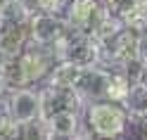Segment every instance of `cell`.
I'll return each mask as SVG.
<instances>
[{"instance_id":"obj_1","label":"cell","mask_w":147,"mask_h":140,"mask_svg":"<svg viewBox=\"0 0 147 140\" xmlns=\"http://www.w3.org/2000/svg\"><path fill=\"white\" fill-rule=\"evenodd\" d=\"M55 62H57V57L52 50L38 48V45H26L17 57H7V62L3 64V76L7 88L10 90L26 88V86H36L38 81H45Z\"/></svg>"},{"instance_id":"obj_2","label":"cell","mask_w":147,"mask_h":140,"mask_svg":"<svg viewBox=\"0 0 147 140\" xmlns=\"http://www.w3.org/2000/svg\"><path fill=\"white\" fill-rule=\"evenodd\" d=\"M83 121L95 138H119L128 128V112L121 102L97 100L88 102L83 109Z\"/></svg>"},{"instance_id":"obj_3","label":"cell","mask_w":147,"mask_h":140,"mask_svg":"<svg viewBox=\"0 0 147 140\" xmlns=\"http://www.w3.org/2000/svg\"><path fill=\"white\" fill-rule=\"evenodd\" d=\"M55 57L62 62H71L81 69L95 67L100 64L102 57V48L95 43V38L90 33H81V31H69L64 36V41L55 48Z\"/></svg>"},{"instance_id":"obj_4","label":"cell","mask_w":147,"mask_h":140,"mask_svg":"<svg viewBox=\"0 0 147 140\" xmlns=\"http://www.w3.org/2000/svg\"><path fill=\"white\" fill-rule=\"evenodd\" d=\"M71 29L64 14H52V12H40L36 10L29 17V45H38V48L52 50L64 41Z\"/></svg>"},{"instance_id":"obj_5","label":"cell","mask_w":147,"mask_h":140,"mask_svg":"<svg viewBox=\"0 0 147 140\" xmlns=\"http://www.w3.org/2000/svg\"><path fill=\"white\" fill-rule=\"evenodd\" d=\"M0 105L5 107L10 119L17 121L19 126L29 124V121H36V119H43V95L33 86L7 90Z\"/></svg>"},{"instance_id":"obj_6","label":"cell","mask_w":147,"mask_h":140,"mask_svg":"<svg viewBox=\"0 0 147 140\" xmlns=\"http://www.w3.org/2000/svg\"><path fill=\"white\" fill-rule=\"evenodd\" d=\"M138 43H140V31L133 29H123L119 31L107 45H102V57L100 64L107 69H119L126 62H131L138 57Z\"/></svg>"},{"instance_id":"obj_7","label":"cell","mask_w":147,"mask_h":140,"mask_svg":"<svg viewBox=\"0 0 147 140\" xmlns=\"http://www.w3.org/2000/svg\"><path fill=\"white\" fill-rule=\"evenodd\" d=\"M109 14L102 0H71L69 7L64 10V19H67L71 31L81 33H93L95 26Z\"/></svg>"},{"instance_id":"obj_8","label":"cell","mask_w":147,"mask_h":140,"mask_svg":"<svg viewBox=\"0 0 147 140\" xmlns=\"http://www.w3.org/2000/svg\"><path fill=\"white\" fill-rule=\"evenodd\" d=\"M43 119L48 126V138H90L83 112H55Z\"/></svg>"},{"instance_id":"obj_9","label":"cell","mask_w":147,"mask_h":140,"mask_svg":"<svg viewBox=\"0 0 147 140\" xmlns=\"http://www.w3.org/2000/svg\"><path fill=\"white\" fill-rule=\"evenodd\" d=\"M40 95H43V116L55 114V112H83L86 109V102L76 88L45 86L40 88Z\"/></svg>"},{"instance_id":"obj_10","label":"cell","mask_w":147,"mask_h":140,"mask_svg":"<svg viewBox=\"0 0 147 140\" xmlns=\"http://www.w3.org/2000/svg\"><path fill=\"white\" fill-rule=\"evenodd\" d=\"M109 74H112V69L102 67V64H95V67H88V69L81 71V78L76 81V90H78V95L83 97L86 105L107 97Z\"/></svg>"},{"instance_id":"obj_11","label":"cell","mask_w":147,"mask_h":140,"mask_svg":"<svg viewBox=\"0 0 147 140\" xmlns=\"http://www.w3.org/2000/svg\"><path fill=\"white\" fill-rule=\"evenodd\" d=\"M29 45V19L26 22H0V50L7 57H17Z\"/></svg>"},{"instance_id":"obj_12","label":"cell","mask_w":147,"mask_h":140,"mask_svg":"<svg viewBox=\"0 0 147 140\" xmlns=\"http://www.w3.org/2000/svg\"><path fill=\"white\" fill-rule=\"evenodd\" d=\"M123 107L128 112V121H147V86L133 81L128 88V95L123 100Z\"/></svg>"},{"instance_id":"obj_13","label":"cell","mask_w":147,"mask_h":140,"mask_svg":"<svg viewBox=\"0 0 147 140\" xmlns=\"http://www.w3.org/2000/svg\"><path fill=\"white\" fill-rule=\"evenodd\" d=\"M81 67L71 62H62L57 60L55 67L50 69L48 78H45V86H59V88H76V81L81 78Z\"/></svg>"},{"instance_id":"obj_14","label":"cell","mask_w":147,"mask_h":140,"mask_svg":"<svg viewBox=\"0 0 147 140\" xmlns=\"http://www.w3.org/2000/svg\"><path fill=\"white\" fill-rule=\"evenodd\" d=\"M119 19L126 29H133V31H145L147 29V0H133L128 7H123Z\"/></svg>"},{"instance_id":"obj_15","label":"cell","mask_w":147,"mask_h":140,"mask_svg":"<svg viewBox=\"0 0 147 140\" xmlns=\"http://www.w3.org/2000/svg\"><path fill=\"white\" fill-rule=\"evenodd\" d=\"M131 78L126 76V74L121 69H112V74H109V83H107V97L105 100H112V102H121L128 95V88H131Z\"/></svg>"},{"instance_id":"obj_16","label":"cell","mask_w":147,"mask_h":140,"mask_svg":"<svg viewBox=\"0 0 147 140\" xmlns=\"http://www.w3.org/2000/svg\"><path fill=\"white\" fill-rule=\"evenodd\" d=\"M121 29H123L121 19H119L116 14H112V12H109V14L105 17V19L95 26V31L90 33V36H93V38H95V43L100 45V48H102V45H107V43L112 41L119 31H121Z\"/></svg>"},{"instance_id":"obj_17","label":"cell","mask_w":147,"mask_h":140,"mask_svg":"<svg viewBox=\"0 0 147 140\" xmlns=\"http://www.w3.org/2000/svg\"><path fill=\"white\" fill-rule=\"evenodd\" d=\"M0 138H19V124L10 119L5 107H0Z\"/></svg>"},{"instance_id":"obj_18","label":"cell","mask_w":147,"mask_h":140,"mask_svg":"<svg viewBox=\"0 0 147 140\" xmlns=\"http://www.w3.org/2000/svg\"><path fill=\"white\" fill-rule=\"evenodd\" d=\"M71 0H36V7L40 12H52V14H64Z\"/></svg>"},{"instance_id":"obj_19","label":"cell","mask_w":147,"mask_h":140,"mask_svg":"<svg viewBox=\"0 0 147 140\" xmlns=\"http://www.w3.org/2000/svg\"><path fill=\"white\" fill-rule=\"evenodd\" d=\"M102 3H105V7H107L112 14L119 17V14H121V10H123V7H128L133 0H102Z\"/></svg>"},{"instance_id":"obj_20","label":"cell","mask_w":147,"mask_h":140,"mask_svg":"<svg viewBox=\"0 0 147 140\" xmlns=\"http://www.w3.org/2000/svg\"><path fill=\"white\" fill-rule=\"evenodd\" d=\"M138 60L147 64V31L140 33V43H138Z\"/></svg>"},{"instance_id":"obj_21","label":"cell","mask_w":147,"mask_h":140,"mask_svg":"<svg viewBox=\"0 0 147 140\" xmlns=\"http://www.w3.org/2000/svg\"><path fill=\"white\" fill-rule=\"evenodd\" d=\"M138 83L147 86V64H145V62H142V69H140V74H138Z\"/></svg>"},{"instance_id":"obj_22","label":"cell","mask_w":147,"mask_h":140,"mask_svg":"<svg viewBox=\"0 0 147 140\" xmlns=\"http://www.w3.org/2000/svg\"><path fill=\"white\" fill-rule=\"evenodd\" d=\"M10 90L7 88V83H5V76H3V71H0V102H3V97H5V93Z\"/></svg>"},{"instance_id":"obj_23","label":"cell","mask_w":147,"mask_h":140,"mask_svg":"<svg viewBox=\"0 0 147 140\" xmlns=\"http://www.w3.org/2000/svg\"><path fill=\"white\" fill-rule=\"evenodd\" d=\"M5 62H7V55L0 50V71H3V64H5Z\"/></svg>"},{"instance_id":"obj_24","label":"cell","mask_w":147,"mask_h":140,"mask_svg":"<svg viewBox=\"0 0 147 140\" xmlns=\"http://www.w3.org/2000/svg\"><path fill=\"white\" fill-rule=\"evenodd\" d=\"M142 135H145V138H147V121H145V131H142Z\"/></svg>"}]
</instances>
